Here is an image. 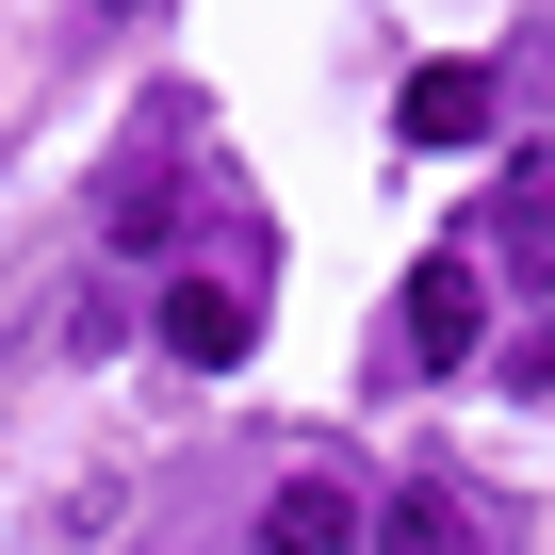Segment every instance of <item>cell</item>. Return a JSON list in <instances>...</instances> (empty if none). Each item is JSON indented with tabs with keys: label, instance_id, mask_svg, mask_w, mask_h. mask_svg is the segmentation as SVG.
<instances>
[{
	"label": "cell",
	"instance_id": "obj_1",
	"mask_svg": "<svg viewBox=\"0 0 555 555\" xmlns=\"http://www.w3.org/2000/svg\"><path fill=\"white\" fill-rule=\"evenodd\" d=\"M180 147H196V99L164 82V99L131 115V147H115V180H99V245H115V261H147V245L180 229Z\"/></svg>",
	"mask_w": 555,
	"mask_h": 555
},
{
	"label": "cell",
	"instance_id": "obj_2",
	"mask_svg": "<svg viewBox=\"0 0 555 555\" xmlns=\"http://www.w3.org/2000/svg\"><path fill=\"white\" fill-rule=\"evenodd\" d=\"M392 327H409V360H425V376H457V360L490 344V245H425Z\"/></svg>",
	"mask_w": 555,
	"mask_h": 555
},
{
	"label": "cell",
	"instance_id": "obj_3",
	"mask_svg": "<svg viewBox=\"0 0 555 555\" xmlns=\"http://www.w3.org/2000/svg\"><path fill=\"white\" fill-rule=\"evenodd\" d=\"M261 555H376V506H360V474H278L261 490Z\"/></svg>",
	"mask_w": 555,
	"mask_h": 555
},
{
	"label": "cell",
	"instance_id": "obj_4",
	"mask_svg": "<svg viewBox=\"0 0 555 555\" xmlns=\"http://www.w3.org/2000/svg\"><path fill=\"white\" fill-rule=\"evenodd\" d=\"M261 344V278L229 261V278H180V295H164V360H196V376H229Z\"/></svg>",
	"mask_w": 555,
	"mask_h": 555
},
{
	"label": "cell",
	"instance_id": "obj_5",
	"mask_svg": "<svg viewBox=\"0 0 555 555\" xmlns=\"http://www.w3.org/2000/svg\"><path fill=\"white\" fill-rule=\"evenodd\" d=\"M376 555H490V506H474L457 474H409V490L376 506Z\"/></svg>",
	"mask_w": 555,
	"mask_h": 555
},
{
	"label": "cell",
	"instance_id": "obj_6",
	"mask_svg": "<svg viewBox=\"0 0 555 555\" xmlns=\"http://www.w3.org/2000/svg\"><path fill=\"white\" fill-rule=\"evenodd\" d=\"M490 261H506V278H555V147H522V164L490 180Z\"/></svg>",
	"mask_w": 555,
	"mask_h": 555
},
{
	"label": "cell",
	"instance_id": "obj_7",
	"mask_svg": "<svg viewBox=\"0 0 555 555\" xmlns=\"http://www.w3.org/2000/svg\"><path fill=\"white\" fill-rule=\"evenodd\" d=\"M392 131H409V147H474V131H490V66H457V50H441V66H409Z\"/></svg>",
	"mask_w": 555,
	"mask_h": 555
},
{
	"label": "cell",
	"instance_id": "obj_8",
	"mask_svg": "<svg viewBox=\"0 0 555 555\" xmlns=\"http://www.w3.org/2000/svg\"><path fill=\"white\" fill-rule=\"evenodd\" d=\"M131 344V295H115V278H82V295H66V360H115Z\"/></svg>",
	"mask_w": 555,
	"mask_h": 555
},
{
	"label": "cell",
	"instance_id": "obj_9",
	"mask_svg": "<svg viewBox=\"0 0 555 555\" xmlns=\"http://www.w3.org/2000/svg\"><path fill=\"white\" fill-rule=\"evenodd\" d=\"M506 392H555V327H539V344H506Z\"/></svg>",
	"mask_w": 555,
	"mask_h": 555
},
{
	"label": "cell",
	"instance_id": "obj_10",
	"mask_svg": "<svg viewBox=\"0 0 555 555\" xmlns=\"http://www.w3.org/2000/svg\"><path fill=\"white\" fill-rule=\"evenodd\" d=\"M99 17H115V34H147V17H164V0H99Z\"/></svg>",
	"mask_w": 555,
	"mask_h": 555
}]
</instances>
